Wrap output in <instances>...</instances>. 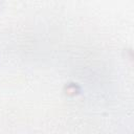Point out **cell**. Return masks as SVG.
<instances>
[{"mask_svg": "<svg viewBox=\"0 0 134 134\" xmlns=\"http://www.w3.org/2000/svg\"><path fill=\"white\" fill-rule=\"evenodd\" d=\"M67 88H70V90H67V91H70V92H73V93H77V89H76V85H73V83H71V84H69L68 85V87Z\"/></svg>", "mask_w": 134, "mask_h": 134, "instance_id": "6da1fadb", "label": "cell"}]
</instances>
